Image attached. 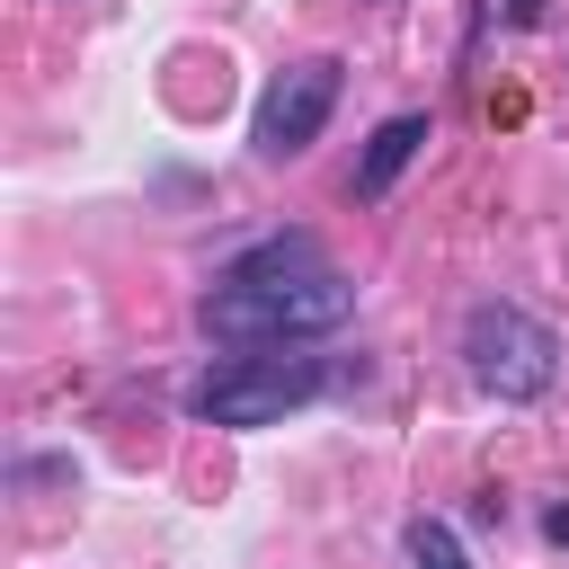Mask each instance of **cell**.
I'll list each match as a JSON object with an SVG mask.
<instances>
[{
    "label": "cell",
    "instance_id": "cell-1",
    "mask_svg": "<svg viewBox=\"0 0 569 569\" xmlns=\"http://www.w3.org/2000/svg\"><path fill=\"white\" fill-rule=\"evenodd\" d=\"M347 311H356V284L338 276V258L311 231H276L213 276V293L196 302V329L222 347H293L338 329Z\"/></svg>",
    "mask_w": 569,
    "mask_h": 569
},
{
    "label": "cell",
    "instance_id": "cell-2",
    "mask_svg": "<svg viewBox=\"0 0 569 569\" xmlns=\"http://www.w3.org/2000/svg\"><path fill=\"white\" fill-rule=\"evenodd\" d=\"M462 365L489 400H542L560 382V338L525 302H471L462 320Z\"/></svg>",
    "mask_w": 569,
    "mask_h": 569
},
{
    "label": "cell",
    "instance_id": "cell-3",
    "mask_svg": "<svg viewBox=\"0 0 569 569\" xmlns=\"http://www.w3.org/2000/svg\"><path fill=\"white\" fill-rule=\"evenodd\" d=\"M320 391H329L320 356H231V365H204V373H196L187 409H196L204 427H276L284 409H302V400H320Z\"/></svg>",
    "mask_w": 569,
    "mask_h": 569
},
{
    "label": "cell",
    "instance_id": "cell-4",
    "mask_svg": "<svg viewBox=\"0 0 569 569\" xmlns=\"http://www.w3.org/2000/svg\"><path fill=\"white\" fill-rule=\"evenodd\" d=\"M329 107H338V62H329V53H311V62H284V71L267 80V98H258L249 151H258V160H302V151L320 142Z\"/></svg>",
    "mask_w": 569,
    "mask_h": 569
},
{
    "label": "cell",
    "instance_id": "cell-5",
    "mask_svg": "<svg viewBox=\"0 0 569 569\" xmlns=\"http://www.w3.org/2000/svg\"><path fill=\"white\" fill-rule=\"evenodd\" d=\"M418 151H427V116H391V124H373L365 169H356V196H365V204H373V196H391V178H400Z\"/></svg>",
    "mask_w": 569,
    "mask_h": 569
},
{
    "label": "cell",
    "instance_id": "cell-6",
    "mask_svg": "<svg viewBox=\"0 0 569 569\" xmlns=\"http://www.w3.org/2000/svg\"><path fill=\"white\" fill-rule=\"evenodd\" d=\"M400 542H409V569H471L462 542H453V525H436V516H418Z\"/></svg>",
    "mask_w": 569,
    "mask_h": 569
},
{
    "label": "cell",
    "instance_id": "cell-7",
    "mask_svg": "<svg viewBox=\"0 0 569 569\" xmlns=\"http://www.w3.org/2000/svg\"><path fill=\"white\" fill-rule=\"evenodd\" d=\"M507 18H516V27H533V18H542V0H507Z\"/></svg>",
    "mask_w": 569,
    "mask_h": 569
},
{
    "label": "cell",
    "instance_id": "cell-8",
    "mask_svg": "<svg viewBox=\"0 0 569 569\" xmlns=\"http://www.w3.org/2000/svg\"><path fill=\"white\" fill-rule=\"evenodd\" d=\"M542 533H551V542H569V507H551V525H542Z\"/></svg>",
    "mask_w": 569,
    "mask_h": 569
}]
</instances>
